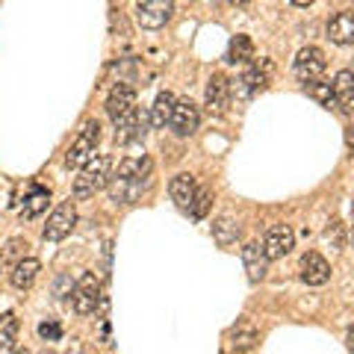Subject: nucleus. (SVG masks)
Listing matches in <instances>:
<instances>
[{
	"label": "nucleus",
	"mask_w": 354,
	"mask_h": 354,
	"mask_svg": "<svg viewBox=\"0 0 354 354\" xmlns=\"http://www.w3.org/2000/svg\"><path fill=\"white\" fill-rule=\"evenodd\" d=\"M169 195H171V201L183 209V213H189L192 209V201H195V195H198V186H195V177L192 174H174L171 177V183H169Z\"/></svg>",
	"instance_id": "obj_13"
},
{
	"label": "nucleus",
	"mask_w": 354,
	"mask_h": 354,
	"mask_svg": "<svg viewBox=\"0 0 354 354\" xmlns=\"http://www.w3.org/2000/svg\"><path fill=\"white\" fill-rule=\"evenodd\" d=\"M213 236H216L218 245H234V242L239 239V221H236V218H230V216L216 218Z\"/></svg>",
	"instance_id": "obj_25"
},
{
	"label": "nucleus",
	"mask_w": 354,
	"mask_h": 354,
	"mask_svg": "<svg viewBox=\"0 0 354 354\" xmlns=\"http://www.w3.org/2000/svg\"><path fill=\"white\" fill-rule=\"evenodd\" d=\"M307 86V95L310 97H316L322 106H330L334 104V86L325 83V80H313V83H304Z\"/></svg>",
	"instance_id": "obj_26"
},
{
	"label": "nucleus",
	"mask_w": 354,
	"mask_h": 354,
	"mask_svg": "<svg viewBox=\"0 0 354 354\" xmlns=\"http://www.w3.org/2000/svg\"><path fill=\"white\" fill-rule=\"evenodd\" d=\"M266 86H269V62H263V68H260V65H251V68L236 80V86L230 83V88H234V92L239 88V92L245 95V97L263 92Z\"/></svg>",
	"instance_id": "obj_16"
},
{
	"label": "nucleus",
	"mask_w": 354,
	"mask_h": 354,
	"mask_svg": "<svg viewBox=\"0 0 354 354\" xmlns=\"http://www.w3.org/2000/svg\"><path fill=\"white\" fill-rule=\"evenodd\" d=\"M0 263H3V260H0Z\"/></svg>",
	"instance_id": "obj_36"
},
{
	"label": "nucleus",
	"mask_w": 354,
	"mask_h": 354,
	"mask_svg": "<svg viewBox=\"0 0 354 354\" xmlns=\"http://www.w3.org/2000/svg\"><path fill=\"white\" fill-rule=\"evenodd\" d=\"M174 15V0H142L136 6V21L145 30H160Z\"/></svg>",
	"instance_id": "obj_5"
},
{
	"label": "nucleus",
	"mask_w": 354,
	"mask_h": 354,
	"mask_svg": "<svg viewBox=\"0 0 354 354\" xmlns=\"http://www.w3.org/2000/svg\"><path fill=\"white\" fill-rule=\"evenodd\" d=\"M97 142H101V124H97V121H86V127L77 133L71 148L65 151V165H68V169H80L83 162L95 157Z\"/></svg>",
	"instance_id": "obj_3"
},
{
	"label": "nucleus",
	"mask_w": 354,
	"mask_h": 354,
	"mask_svg": "<svg viewBox=\"0 0 354 354\" xmlns=\"http://www.w3.org/2000/svg\"><path fill=\"white\" fill-rule=\"evenodd\" d=\"M48 201H50V192L44 189V186H32V192L27 195V201H24V207H21V218L24 221H30V218H36L44 207H48Z\"/></svg>",
	"instance_id": "obj_22"
},
{
	"label": "nucleus",
	"mask_w": 354,
	"mask_h": 354,
	"mask_svg": "<svg viewBox=\"0 0 354 354\" xmlns=\"http://www.w3.org/2000/svg\"><path fill=\"white\" fill-rule=\"evenodd\" d=\"M77 354H83V351H77Z\"/></svg>",
	"instance_id": "obj_35"
},
{
	"label": "nucleus",
	"mask_w": 354,
	"mask_h": 354,
	"mask_svg": "<svg viewBox=\"0 0 354 354\" xmlns=\"http://www.w3.org/2000/svg\"><path fill=\"white\" fill-rule=\"evenodd\" d=\"M113 124H115V139L121 145H130V142H139L145 136V115L139 113V106H133L127 115H121Z\"/></svg>",
	"instance_id": "obj_10"
},
{
	"label": "nucleus",
	"mask_w": 354,
	"mask_h": 354,
	"mask_svg": "<svg viewBox=\"0 0 354 354\" xmlns=\"http://www.w3.org/2000/svg\"><path fill=\"white\" fill-rule=\"evenodd\" d=\"M44 354H53V351H44Z\"/></svg>",
	"instance_id": "obj_34"
},
{
	"label": "nucleus",
	"mask_w": 354,
	"mask_h": 354,
	"mask_svg": "<svg viewBox=\"0 0 354 354\" xmlns=\"http://www.w3.org/2000/svg\"><path fill=\"white\" fill-rule=\"evenodd\" d=\"M133 106H136V88L127 86V83H115V88L106 97V113H109V118L118 121L121 115H127Z\"/></svg>",
	"instance_id": "obj_12"
},
{
	"label": "nucleus",
	"mask_w": 354,
	"mask_h": 354,
	"mask_svg": "<svg viewBox=\"0 0 354 354\" xmlns=\"http://www.w3.org/2000/svg\"><path fill=\"white\" fill-rule=\"evenodd\" d=\"M151 171H153V165H151L148 157L124 160L118 165V174L113 177V183H109V195H113V201L133 204L142 192H145V186L151 183Z\"/></svg>",
	"instance_id": "obj_1"
},
{
	"label": "nucleus",
	"mask_w": 354,
	"mask_h": 354,
	"mask_svg": "<svg viewBox=\"0 0 354 354\" xmlns=\"http://www.w3.org/2000/svg\"><path fill=\"white\" fill-rule=\"evenodd\" d=\"M39 272H41V263H39L36 257H21V260L15 263L12 274H9V281H12L15 290H30V286L36 283Z\"/></svg>",
	"instance_id": "obj_18"
},
{
	"label": "nucleus",
	"mask_w": 354,
	"mask_h": 354,
	"mask_svg": "<svg viewBox=\"0 0 354 354\" xmlns=\"http://www.w3.org/2000/svg\"><path fill=\"white\" fill-rule=\"evenodd\" d=\"M254 59V41L248 36H234L227 44V62L234 65H245Z\"/></svg>",
	"instance_id": "obj_23"
},
{
	"label": "nucleus",
	"mask_w": 354,
	"mask_h": 354,
	"mask_svg": "<svg viewBox=\"0 0 354 354\" xmlns=\"http://www.w3.org/2000/svg\"><path fill=\"white\" fill-rule=\"evenodd\" d=\"M330 86H334V104L346 113H354V71H339Z\"/></svg>",
	"instance_id": "obj_19"
},
{
	"label": "nucleus",
	"mask_w": 354,
	"mask_h": 354,
	"mask_svg": "<svg viewBox=\"0 0 354 354\" xmlns=\"http://www.w3.org/2000/svg\"><path fill=\"white\" fill-rule=\"evenodd\" d=\"M230 80L225 74H213L209 77V83H207V106H209V113H225L227 104H230Z\"/></svg>",
	"instance_id": "obj_14"
},
{
	"label": "nucleus",
	"mask_w": 354,
	"mask_h": 354,
	"mask_svg": "<svg viewBox=\"0 0 354 354\" xmlns=\"http://www.w3.org/2000/svg\"><path fill=\"white\" fill-rule=\"evenodd\" d=\"M74 225H77V209H74L71 201H65L50 213L48 225H44V230H41V236H44V242H62L74 230Z\"/></svg>",
	"instance_id": "obj_6"
},
{
	"label": "nucleus",
	"mask_w": 354,
	"mask_h": 354,
	"mask_svg": "<svg viewBox=\"0 0 354 354\" xmlns=\"http://www.w3.org/2000/svg\"><path fill=\"white\" fill-rule=\"evenodd\" d=\"M15 339H18V319L15 313L0 316V354H15Z\"/></svg>",
	"instance_id": "obj_21"
},
{
	"label": "nucleus",
	"mask_w": 354,
	"mask_h": 354,
	"mask_svg": "<svg viewBox=\"0 0 354 354\" xmlns=\"http://www.w3.org/2000/svg\"><path fill=\"white\" fill-rule=\"evenodd\" d=\"M348 348H351V351H354V325H351V328H348Z\"/></svg>",
	"instance_id": "obj_29"
},
{
	"label": "nucleus",
	"mask_w": 354,
	"mask_h": 354,
	"mask_svg": "<svg viewBox=\"0 0 354 354\" xmlns=\"http://www.w3.org/2000/svg\"><path fill=\"white\" fill-rule=\"evenodd\" d=\"M242 263H245V272H248V281L251 283H260L266 278L269 257H266V251H263L260 242H248V245L242 248Z\"/></svg>",
	"instance_id": "obj_15"
},
{
	"label": "nucleus",
	"mask_w": 354,
	"mask_h": 354,
	"mask_svg": "<svg viewBox=\"0 0 354 354\" xmlns=\"http://www.w3.org/2000/svg\"><path fill=\"white\" fill-rule=\"evenodd\" d=\"M198 124H201V113H198V106L192 101H177L169 127L177 133V136H192V133L198 130Z\"/></svg>",
	"instance_id": "obj_9"
},
{
	"label": "nucleus",
	"mask_w": 354,
	"mask_h": 354,
	"mask_svg": "<svg viewBox=\"0 0 354 354\" xmlns=\"http://www.w3.org/2000/svg\"><path fill=\"white\" fill-rule=\"evenodd\" d=\"M351 239H354V218H351Z\"/></svg>",
	"instance_id": "obj_33"
},
{
	"label": "nucleus",
	"mask_w": 354,
	"mask_h": 354,
	"mask_svg": "<svg viewBox=\"0 0 354 354\" xmlns=\"http://www.w3.org/2000/svg\"><path fill=\"white\" fill-rule=\"evenodd\" d=\"M230 337H234V346H236L239 351H248L254 342H257V328H254V322L245 316V319H239V322L234 325Z\"/></svg>",
	"instance_id": "obj_24"
},
{
	"label": "nucleus",
	"mask_w": 354,
	"mask_h": 354,
	"mask_svg": "<svg viewBox=\"0 0 354 354\" xmlns=\"http://www.w3.org/2000/svg\"><path fill=\"white\" fill-rule=\"evenodd\" d=\"M174 95L171 92H160L157 95V101H153L151 106V124L153 127H165L171 121V113H174Z\"/></svg>",
	"instance_id": "obj_20"
},
{
	"label": "nucleus",
	"mask_w": 354,
	"mask_h": 354,
	"mask_svg": "<svg viewBox=\"0 0 354 354\" xmlns=\"http://www.w3.org/2000/svg\"><path fill=\"white\" fill-rule=\"evenodd\" d=\"M346 142H348V145H354V127H348V133H346Z\"/></svg>",
	"instance_id": "obj_30"
},
{
	"label": "nucleus",
	"mask_w": 354,
	"mask_h": 354,
	"mask_svg": "<svg viewBox=\"0 0 354 354\" xmlns=\"http://www.w3.org/2000/svg\"><path fill=\"white\" fill-rule=\"evenodd\" d=\"M328 36L334 44H354V12L346 9V12H337L328 21Z\"/></svg>",
	"instance_id": "obj_17"
},
{
	"label": "nucleus",
	"mask_w": 354,
	"mask_h": 354,
	"mask_svg": "<svg viewBox=\"0 0 354 354\" xmlns=\"http://www.w3.org/2000/svg\"><path fill=\"white\" fill-rule=\"evenodd\" d=\"M71 301H74V310L80 316H88V313H95L97 307H101V281L95 278L92 272H86L80 281H77L74 286V295H71Z\"/></svg>",
	"instance_id": "obj_4"
},
{
	"label": "nucleus",
	"mask_w": 354,
	"mask_h": 354,
	"mask_svg": "<svg viewBox=\"0 0 354 354\" xmlns=\"http://www.w3.org/2000/svg\"><path fill=\"white\" fill-rule=\"evenodd\" d=\"M328 68V59H325V53L319 50V48H304V50H298V57H295V77L301 83H313V80H322V74Z\"/></svg>",
	"instance_id": "obj_7"
},
{
	"label": "nucleus",
	"mask_w": 354,
	"mask_h": 354,
	"mask_svg": "<svg viewBox=\"0 0 354 354\" xmlns=\"http://www.w3.org/2000/svg\"><path fill=\"white\" fill-rule=\"evenodd\" d=\"M230 3H236V6H242V3H248V0H230Z\"/></svg>",
	"instance_id": "obj_32"
},
{
	"label": "nucleus",
	"mask_w": 354,
	"mask_h": 354,
	"mask_svg": "<svg viewBox=\"0 0 354 354\" xmlns=\"http://www.w3.org/2000/svg\"><path fill=\"white\" fill-rule=\"evenodd\" d=\"M301 278H304V283H310V286L328 283V278H330V263L322 257V254L307 251L304 257H301Z\"/></svg>",
	"instance_id": "obj_11"
},
{
	"label": "nucleus",
	"mask_w": 354,
	"mask_h": 354,
	"mask_svg": "<svg viewBox=\"0 0 354 354\" xmlns=\"http://www.w3.org/2000/svg\"><path fill=\"white\" fill-rule=\"evenodd\" d=\"M295 6H310V3H316V0H292Z\"/></svg>",
	"instance_id": "obj_31"
},
{
	"label": "nucleus",
	"mask_w": 354,
	"mask_h": 354,
	"mask_svg": "<svg viewBox=\"0 0 354 354\" xmlns=\"http://www.w3.org/2000/svg\"><path fill=\"white\" fill-rule=\"evenodd\" d=\"M209 201H213V192L209 189H198V195H195V201H192V218H204L207 216V209H209Z\"/></svg>",
	"instance_id": "obj_27"
},
{
	"label": "nucleus",
	"mask_w": 354,
	"mask_h": 354,
	"mask_svg": "<svg viewBox=\"0 0 354 354\" xmlns=\"http://www.w3.org/2000/svg\"><path fill=\"white\" fill-rule=\"evenodd\" d=\"M109 169H113V157L106 153H95L88 162H83L80 177L74 180V198H92L97 189H104L109 180Z\"/></svg>",
	"instance_id": "obj_2"
},
{
	"label": "nucleus",
	"mask_w": 354,
	"mask_h": 354,
	"mask_svg": "<svg viewBox=\"0 0 354 354\" xmlns=\"http://www.w3.org/2000/svg\"><path fill=\"white\" fill-rule=\"evenodd\" d=\"M292 245H295V234H292L290 225L269 227V234H266V239H263V251H266V257H269V260L286 257V254L292 251Z\"/></svg>",
	"instance_id": "obj_8"
},
{
	"label": "nucleus",
	"mask_w": 354,
	"mask_h": 354,
	"mask_svg": "<svg viewBox=\"0 0 354 354\" xmlns=\"http://www.w3.org/2000/svg\"><path fill=\"white\" fill-rule=\"evenodd\" d=\"M39 334H41L44 339H59L62 328H59L57 322H41V325H39Z\"/></svg>",
	"instance_id": "obj_28"
}]
</instances>
